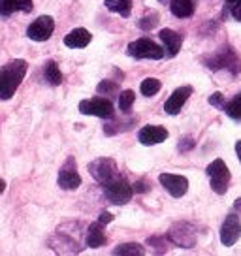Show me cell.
<instances>
[{"mask_svg":"<svg viewBox=\"0 0 241 256\" xmlns=\"http://www.w3.org/2000/svg\"><path fill=\"white\" fill-rule=\"evenodd\" d=\"M234 208H236V211H241V198H238V200H236Z\"/></svg>","mask_w":241,"mask_h":256,"instance_id":"35","label":"cell"},{"mask_svg":"<svg viewBox=\"0 0 241 256\" xmlns=\"http://www.w3.org/2000/svg\"><path fill=\"white\" fill-rule=\"evenodd\" d=\"M98 94H106V96H112L117 92V83L115 81H102V83H98Z\"/></svg>","mask_w":241,"mask_h":256,"instance_id":"28","label":"cell"},{"mask_svg":"<svg viewBox=\"0 0 241 256\" xmlns=\"http://www.w3.org/2000/svg\"><path fill=\"white\" fill-rule=\"evenodd\" d=\"M158 2H166V0H158Z\"/></svg>","mask_w":241,"mask_h":256,"instance_id":"38","label":"cell"},{"mask_svg":"<svg viewBox=\"0 0 241 256\" xmlns=\"http://www.w3.org/2000/svg\"><path fill=\"white\" fill-rule=\"evenodd\" d=\"M98 220H100L102 224H108V222H112V220H113V215H112V213H108V211H102V213H100V216H98Z\"/></svg>","mask_w":241,"mask_h":256,"instance_id":"33","label":"cell"},{"mask_svg":"<svg viewBox=\"0 0 241 256\" xmlns=\"http://www.w3.org/2000/svg\"><path fill=\"white\" fill-rule=\"evenodd\" d=\"M44 76H46V81L53 87H58L62 83V74L58 70L55 60H48L46 62V68H44Z\"/></svg>","mask_w":241,"mask_h":256,"instance_id":"20","label":"cell"},{"mask_svg":"<svg viewBox=\"0 0 241 256\" xmlns=\"http://www.w3.org/2000/svg\"><path fill=\"white\" fill-rule=\"evenodd\" d=\"M234 2H236V0H226V4H228V6H232Z\"/></svg>","mask_w":241,"mask_h":256,"instance_id":"37","label":"cell"},{"mask_svg":"<svg viewBox=\"0 0 241 256\" xmlns=\"http://www.w3.org/2000/svg\"><path fill=\"white\" fill-rule=\"evenodd\" d=\"M190 94H192V87L176 88V90L172 92V96L166 100L164 112L168 113V115H177V113H181V108L186 104V100H188V96Z\"/></svg>","mask_w":241,"mask_h":256,"instance_id":"13","label":"cell"},{"mask_svg":"<svg viewBox=\"0 0 241 256\" xmlns=\"http://www.w3.org/2000/svg\"><path fill=\"white\" fill-rule=\"evenodd\" d=\"M194 147H196V142H194L190 136H185V138H181L179 140V145H177V149L181 152H188V151H192Z\"/></svg>","mask_w":241,"mask_h":256,"instance_id":"29","label":"cell"},{"mask_svg":"<svg viewBox=\"0 0 241 256\" xmlns=\"http://www.w3.org/2000/svg\"><path fill=\"white\" fill-rule=\"evenodd\" d=\"M102 188H104V196L108 198V202L113 204V206L128 204L130 198H132V190H134L122 176H119L117 179L110 181V183L102 184Z\"/></svg>","mask_w":241,"mask_h":256,"instance_id":"3","label":"cell"},{"mask_svg":"<svg viewBox=\"0 0 241 256\" xmlns=\"http://www.w3.org/2000/svg\"><path fill=\"white\" fill-rule=\"evenodd\" d=\"M209 104L213 106V108H218V110H224L226 100L224 96H222V92H215V94L209 96Z\"/></svg>","mask_w":241,"mask_h":256,"instance_id":"30","label":"cell"},{"mask_svg":"<svg viewBox=\"0 0 241 256\" xmlns=\"http://www.w3.org/2000/svg\"><path fill=\"white\" fill-rule=\"evenodd\" d=\"M160 184L166 190L174 196V198H181L185 196L188 190V179L185 176H176V174H160L158 176Z\"/></svg>","mask_w":241,"mask_h":256,"instance_id":"12","label":"cell"},{"mask_svg":"<svg viewBox=\"0 0 241 256\" xmlns=\"http://www.w3.org/2000/svg\"><path fill=\"white\" fill-rule=\"evenodd\" d=\"M134 100H136V94H134V90H122L119 94V110L122 113H128L132 110V104H134Z\"/></svg>","mask_w":241,"mask_h":256,"instance_id":"27","label":"cell"},{"mask_svg":"<svg viewBox=\"0 0 241 256\" xmlns=\"http://www.w3.org/2000/svg\"><path fill=\"white\" fill-rule=\"evenodd\" d=\"M158 36H160V40L164 42V51H166V55L176 56L177 53H179L181 46H183V36L177 34L176 30H172V28H162Z\"/></svg>","mask_w":241,"mask_h":256,"instance_id":"15","label":"cell"},{"mask_svg":"<svg viewBox=\"0 0 241 256\" xmlns=\"http://www.w3.org/2000/svg\"><path fill=\"white\" fill-rule=\"evenodd\" d=\"M160 81L156 80V78H147V80L142 81V85H140V90H142V94L144 96H154L158 90H160Z\"/></svg>","mask_w":241,"mask_h":256,"instance_id":"26","label":"cell"},{"mask_svg":"<svg viewBox=\"0 0 241 256\" xmlns=\"http://www.w3.org/2000/svg\"><path fill=\"white\" fill-rule=\"evenodd\" d=\"M132 188H134L136 192H147L149 190V184H147V181H138Z\"/></svg>","mask_w":241,"mask_h":256,"instance_id":"32","label":"cell"},{"mask_svg":"<svg viewBox=\"0 0 241 256\" xmlns=\"http://www.w3.org/2000/svg\"><path fill=\"white\" fill-rule=\"evenodd\" d=\"M28 64L23 58H14L0 68V100H10L24 80Z\"/></svg>","mask_w":241,"mask_h":256,"instance_id":"1","label":"cell"},{"mask_svg":"<svg viewBox=\"0 0 241 256\" xmlns=\"http://www.w3.org/2000/svg\"><path fill=\"white\" fill-rule=\"evenodd\" d=\"M113 254H122V256H142L145 254V248L140 243H124L113 250Z\"/></svg>","mask_w":241,"mask_h":256,"instance_id":"24","label":"cell"},{"mask_svg":"<svg viewBox=\"0 0 241 256\" xmlns=\"http://www.w3.org/2000/svg\"><path fill=\"white\" fill-rule=\"evenodd\" d=\"M132 124H136V119H128V120H115V122H108L104 126V132L108 136H113L117 132H124V130H130Z\"/></svg>","mask_w":241,"mask_h":256,"instance_id":"23","label":"cell"},{"mask_svg":"<svg viewBox=\"0 0 241 256\" xmlns=\"http://www.w3.org/2000/svg\"><path fill=\"white\" fill-rule=\"evenodd\" d=\"M106 8L113 14L128 17L130 12H132V0H106Z\"/></svg>","mask_w":241,"mask_h":256,"instance_id":"21","label":"cell"},{"mask_svg":"<svg viewBox=\"0 0 241 256\" xmlns=\"http://www.w3.org/2000/svg\"><path fill=\"white\" fill-rule=\"evenodd\" d=\"M80 112L83 115H94V117H100V119H113V115H115L112 100L100 98V96L90 98V100H81Z\"/></svg>","mask_w":241,"mask_h":256,"instance_id":"7","label":"cell"},{"mask_svg":"<svg viewBox=\"0 0 241 256\" xmlns=\"http://www.w3.org/2000/svg\"><path fill=\"white\" fill-rule=\"evenodd\" d=\"M222 112H224L230 119L241 120V92L234 96L230 102H226V106H224V110H222Z\"/></svg>","mask_w":241,"mask_h":256,"instance_id":"22","label":"cell"},{"mask_svg":"<svg viewBox=\"0 0 241 256\" xmlns=\"http://www.w3.org/2000/svg\"><path fill=\"white\" fill-rule=\"evenodd\" d=\"M53 30H55V21H53V17L40 16L36 21H32V23L28 24L26 36L32 42H46L51 38Z\"/></svg>","mask_w":241,"mask_h":256,"instance_id":"9","label":"cell"},{"mask_svg":"<svg viewBox=\"0 0 241 256\" xmlns=\"http://www.w3.org/2000/svg\"><path fill=\"white\" fill-rule=\"evenodd\" d=\"M202 60H204V64L208 66L209 70H215V72H217V70H228V72L234 74V76H238V74L241 72L240 56H238V53H236L230 46H222V48L217 49L213 55L204 56Z\"/></svg>","mask_w":241,"mask_h":256,"instance_id":"2","label":"cell"},{"mask_svg":"<svg viewBox=\"0 0 241 256\" xmlns=\"http://www.w3.org/2000/svg\"><path fill=\"white\" fill-rule=\"evenodd\" d=\"M166 138H168V130L164 126H158V124H149L138 132V140L144 145L162 144V142H166Z\"/></svg>","mask_w":241,"mask_h":256,"instance_id":"14","label":"cell"},{"mask_svg":"<svg viewBox=\"0 0 241 256\" xmlns=\"http://www.w3.org/2000/svg\"><path fill=\"white\" fill-rule=\"evenodd\" d=\"M230 14L236 21H241V0H236L232 6H230Z\"/></svg>","mask_w":241,"mask_h":256,"instance_id":"31","label":"cell"},{"mask_svg":"<svg viewBox=\"0 0 241 256\" xmlns=\"http://www.w3.org/2000/svg\"><path fill=\"white\" fill-rule=\"evenodd\" d=\"M126 53L134 58H153V60H160L166 56L164 48H160L158 44H154L149 38H140L136 42H130Z\"/></svg>","mask_w":241,"mask_h":256,"instance_id":"5","label":"cell"},{"mask_svg":"<svg viewBox=\"0 0 241 256\" xmlns=\"http://www.w3.org/2000/svg\"><path fill=\"white\" fill-rule=\"evenodd\" d=\"M4 190H6V183H4V179L0 177V194H2Z\"/></svg>","mask_w":241,"mask_h":256,"instance_id":"36","label":"cell"},{"mask_svg":"<svg viewBox=\"0 0 241 256\" xmlns=\"http://www.w3.org/2000/svg\"><path fill=\"white\" fill-rule=\"evenodd\" d=\"M158 12L156 10H151V12H147L140 21H138V26L142 28V30H151V28H154L156 24H158Z\"/></svg>","mask_w":241,"mask_h":256,"instance_id":"25","label":"cell"},{"mask_svg":"<svg viewBox=\"0 0 241 256\" xmlns=\"http://www.w3.org/2000/svg\"><path fill=\"white\" fill-rule=\"evenodd\" d=\"M236 152H238V158H240V162H241V140L236 144Z\"/></svg>","mask_w":241,"mask_h":256,"instance_id":"34","label":"cell"},{"mask_svg":"<svg viewBox=\"0 0 241 256\" xmlns=\"http://www.w3.org/2000/svg\"><path fill=\"white\" fill-rule=\"evenodd\" d=\"M241 238V220L236 213L226 215L224 222L220 226V243L224 247H234Z\"/></svg>","mask_w":241,"mask_h":256,"instance_id":"11","label":"cell"},{"mask_svg":"<svg viewBox=\"0 0 241 256\" xmlns=\"http://www.w3.org/2000/svg\"><path fill=\"white\" fill-rule=\"evenodd\" d=\"M88 174L94 177V181H98L100 184H106L117 179L120 176L117 162L113 158H96L88 164Z\"/></svg>","mask_w":241,"mask_h":256,"instance_id":"6","label":"cell"},{"mask_svg":"<svg viewBox=\"0 0 241 256\" xmlns=\"http://www.w3.org/2000/svg\"><path fill=\"white\" fill-rule=\"evenodd\" d=\"M208 177H209V184L215 194L222 196L228 190V184H230V170L224 164V160L215 158L211 164L208 166Z\"/></svg>","mask_w":241,"mask_h":256,"instance_id":"4","label":"cell"},{"mask_svg":"<svg viewBox=\"0 0 241 256\" xmlns=\"http://www.w3.org/2000/svg\"><path fill=\"white\" fill-rule=\"evenodd\" d=\"M90 44V32L87 28H74L64 36V46L70 49H83Z\"/></svg>","mask_w":241,"mask_h":256,"instance_id":"17","label":"cell"},{"mask_svg":"<svg viewBox=\"0 0 241 256\" xmlns=\"http://www.w3.org/2000/svg\"><path fill=\"white\" fill-rule=\"evenodd\" d=\"M56 183H58V186H60L62 190H76V188H80L81 186V176L78 174L74 156H70V158L66 160L64 166L60 168Z\"/></svg>","mask_w":241,"mask_h":256,"instance_id":"10","label":"cell"},{"mask_svg":"<svg viewBox=\"0 0 241 256\" xmlns=\"http://www.w3.org/2000/svg\"><path fill=\"white\" fill-rule=\"evenodd\" d=\"M32 8V0H0V16L2 17H8L16 12L30 14Z\"/></svg>","mask_w":241,"mask_h":256,"instance_id":"16","label":"cell"},{"mask_svg":"<svg viewBox=\"0 0 241 256\" xmlns=\"http://www.w3.org/2000/svg\"><path fill=\"white\" fill-rule=\"evenodd\" d=\"M168 240L172 243H176L177 247L192 248L196 245V230H194L192 224L188 222H176L170 228Z\"/></svg>","mask_w":241,"mask_h":256,"instance_id":"8","label":"cell"},{"mask_svg":"<svg viewBox=\"0 0 241 256\" xmlns=\"http://www.w3.org/2000/svg\"><path fill=\"white\" fill-rule=\"evenodd\" d=\"M170 10L179 19H186V17H190L194 14V2L192 0H172Z\"/></svg>","mask_w":241,"mask_h":256,"instance_id":"19","label":"cell"},{"mask_svg":"<svg viewBox=\"0 0 241 256\" xmlns=\"http://www.w3.org/2000/svg\"><path fill=\"white\" fill-rule=\"evenodd\" d=\"M85 243H87V247H90V248H98V247H102V245L106 243L104 224L100 222V220H98V222H92L87 228Z\"/></svg>","mask_w":241,"mask_h":256,"instance_id":"18","label":"cell"}]
</instances>
